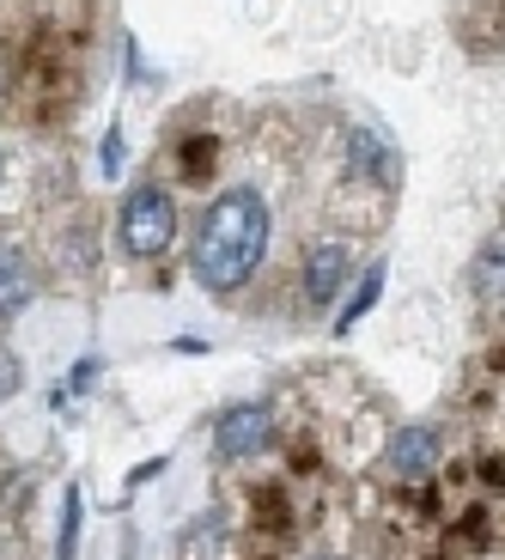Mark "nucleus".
<instances>
[{
	"label": "nucleus",
	"instance_id": "obj_6",
	"mask_svg": "<svg viewBox=\"0 0 505 560\" xmlns=\"http://www.w3.org/2000/svg\"><path fill=\"white\" fill-rule=\"evenodd\" d=\"M37 293V280H31V262L13 250V244H0V317H19Z\"/></svg>",
	"mask_w": 505,
	"mask_h": 560
},
{
	"label": "nucleus",
	"instance_id": "obj_11",
	"mask_svg": "<svg viewBox=\"0 0 505 560\" xmlns=\"http://www.w3.org/2000/svg\"><path fill=\"white\" fill-rule=\"evenodd\" d=\"M104 171H122V128H110V135H104Z\"/></svg>",
	"mask_w": 505,
	"mask_h": 560
},
{
	"label": "nucleus",
	"instance_id": "obj_3",
	"mask_svg": "<svg viewBox=\"0 0 505 560\" xmlns=\"http://www.w3.org/2000/svg\"><path fill=\"white\" fill-rule=\"evenodd\" d=\"M268 445H274V408L268 402L225 408L220 427H213V451H220V463H250V457H262Z\"/></svg>",
	"mask_w": 505,
	"mask_h": 560
},
{
	"label": "nucleus",
	"instance_id": "obj_13",
	"mask_svg": "<svg viewBox=\"0 0 505 560\" xmlns=\"http://www.w3.org/2000/svg\"><path fill=\"white\" fill-rule=\"evenodd\" d=\"M13 384H19V372H13V360H7V353H0V396L13 390Z\"/></svg>",
	"mask_w": 505,
	"mask_h": 560
},
{
	"label": "nucleus",
	"instance_id": "obj_10",
	"mask_svg": "<svg viewBox=\"0 0 505 560\" xmlns=\"http://www.w3.org/2000/svg\"><path fill=\"white\" fill-rule=\"evenodd\" d=\"M73 536H80V488H68L61 500V560H73Z\"/></svg>",
	"mask_w": 505,
	"mask_h": 560
},
{
	"label": "nucleus",
	"instance_id": "obj_12",
	"mask_svg": "<svg viewBox=\"0 0 505 560\" xmlns=\"http://www.w3.org/2000/svg\"><path fill=\"white\" fill-rule=\"evenodd\" d=\"M85 384H98V360H80V365H73V390H85Z\"/></svg>",
	"mask_w": 505,
	"mask_h": 560
},
{
	"label": "nucleus",
	"instance_id": "obj_8",
	"mask_svg": "<svg viewBox=\"0 0 505 560\" xmlns=\"http://www.w3.org/2000/svg\"><path fill=\"white\" fill-rule=\"evenodd\" d=\"M378 293H384V262H378V268H365V275H360V287H353V299L341 305V323H336V329H353V323H360L365 311L378 305Z\"/></svg>",
	"mask_w": 505,
	"mask_h": 560
},
{
	"label": "nucleus",
	"instance_id": "obj_2",
	"mask_svg": "<svg viewBox=\"0 0 505 560\" xmlns=\"http://www.w3.org/2000/svg\"><path fill=\"white\" fill-rule=\"evenodd\" d=\"M116 225H122L128 256H165L171 238H177V201H171V189H158V183H134Z\"/></svg>",
	"mask_w": 505,
	"mask_h": 560
},
{
	"label": "nucleus",
	"instance_id": "obj_7",
	"mask_svg": "<svg viewBox=\"0 0 505 560\" xmlns=\"http://www.w3.org/2000/svg\"><path fill=\"white\" fill-rule=\"evenodd\" d=\"M378 159H384L378 135H372V128H348V171H353V183H378Z\"/></svg>",
	"mask_w": 505,
	"mask_h": 560
},
{
	"label": "nucleus",
	"instance_id": "obj_9",
	"mask_svg": "<svg viewBox=\"0 0 505 560\" xmlns=\"http://www.w3.org/2000/svg\"><path fill=\"white\" fill-rule=\"evenodd\" d=\"M475 293L481 299H500V232L481 238V256H475Z\"/></svg>",
	"mask_w": 505,
	"mask_h": 560
},
{
	"label": "nucleus",
	"instance_id": "obj_5",
	"mask_svg": "<svg viewBox=\"0 0 505 560\" xmlns=\"http://www.w3.org/2000/svg\"><path fill=\"white\" fill-rule=\"evenodd\" d=\"M438 427H402V433L390 439V469L402 481H426L438 469Z\"/></svg>",
	"mask_w": 505,
	"mask_h": 560
},
{
	"label": "nucleus",
	"instance_id": "obj_14",
	"mask_svg": "<svg viewBox=\"0 0 505 560\" xmlns=\"http://www.w3.org/2000/svg\"><path fill=\"white\" fill-rule=\"evenodd\" d=\"M0 177H7V153H0Z\"/></svg>",
	"mask_w": 505,
	"mask_h": 560
},
{
	"label": "nucleus",
	"instance_id": "obj_1",
	"mask_svg": "<svg viewBox=\"0 0 505 560\" xmlns=\"http://www.w3.org/2000/svg\"><path fill=\"white\" fill-rule=\"evenodd\" d=\"M268 238H274V208H268V196L256 183H232V189L213 196L208 213H201L189 262H196L201 287L232 293V287H244V280L262 268Z\"/></svg>",
	"mask_w": 505,
	"mask_h": 560
},
{
	"label": "nucleus",
	"instance_id": "obj_4",
	"mask_svg": "<svg viewBox=\"0 0 505 560\" xmlns=\"http://www.w3.org/2000/svg\"><path fill=\"white\" fill-rule=\"evenodd\" d=\"M353 275V250L341 238H317L305 250V299L310 305H329V299H341V287H348Z\"/></svg>",
	"mask_w": 505,
	"mask_h": 560
}]
</instances>
